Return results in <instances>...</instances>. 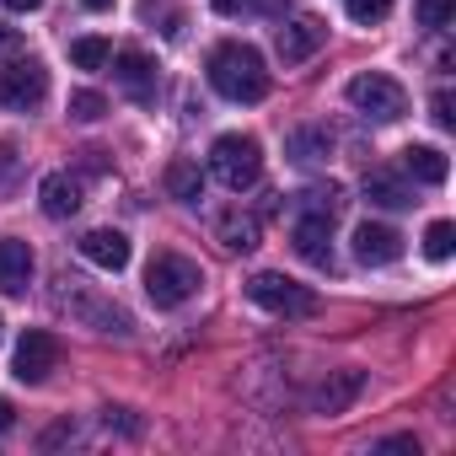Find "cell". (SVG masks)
<instances>
[{
    "instance_id": "obj_1",
    "label": "cell",
    "mask_w": 456,
    "mask_h": 456,
    "mask_svg": "<svg viewBox=\"0 0 456 456\" xmlns=\"http://www.w3.org/2000/svg\"><path fill=\"white\" fill-rule=\"evenodd\" d=\"M209 86L225 97V102H264L269 97V70H264V54L253 44H220L209 54Z\"/></svg>"
},
{
    "instance_id": "obj_2",
    "label": "cell",
    "mask_w": 456,
    "mask_h": 456,
    "mask_svg": "<svg viewBox=\"0 0 456 456\" xmlns=\"http://www.w3.org/2000/svg\"><path fill=\"white\" fill-rule=\"evenodd\" d=\"M54 306L70 312V317H76L81 328H92V333H113V338H129V333H134V317H129L118 301H108L97 285H86L81 274H70V269L54 280Z\"/></svg>"
},
{
    "instance_id": "obj_3",
    "label": "cell",
    "mask_w": 456,
    "mask_h": 456,
    "mask_svg": "<svg viewBox=\"0 0 456 456\" xmlns=\"http://www.w3.org/2000/svg\"><path fill=\"white\" fill-rule=\"evenodd\" d=\"M209 177H215L220 188H232V193L253 188V183L264 177V145H258L253 134H220V140L209 145Z\"/></svg>"
},
{
    "instance_id": "obj_4",
    "label": "cell",
    "mask_w": 456,
    "mask_h": 456,
    "mask_svg": "<svg viewBox=\"0 0 456 456\" xmlns=\"http://www.w3.org/2000/svg\"><path fill=\"white\" fill-rule=\"evenodd\" d=\"M199 285H204V269H199L193 258H183V253H156V258H151V269H145V296H151L161 312H172V306L193 301V296H199Z\"/></svg>"
},
{
    "instance_id": "obj_5",
    "label": "cell",
    "mask_w": 456,
    "mask_h": 456,
    "mask_svg": "<svg viewBox=\"0 0 456 456\" xmlns=\"http://www.w3.org/2000/svg\"><path fill=\"white\" fill-rule=\"evenodd\" d=\"M49 97V70L44 60L22 54V60H6L0 65V108H12V113H38Z\"/></svg>"
},
{
    "instance_id": "obj_6",
    "label": "cell",
    "mask_w": 456,
    "mask_h": 456,
    "mask_svg": "<svg viewBox=\"0 0 456 456\" xmlns=\"http://www.w3.org/2000/svg\"><path fill=\"white\" fill-rule=\"evenodd\" d=\"M349 108H354V113H365V118H376V124H397V118L408 113V92H403L392 76L365 70V76H354V81H349Z\"/></svg>"
},
{
    "instance_id": "obj_7",
    "label": "cell",
    "mask_w": 456,
    "mask_h": 456,
    "mask_svg": "<svg viewBox=\"0 0 456 456\" xmlns=\"http://www.w3.org/2000/svg\"><path fill=\"white\" fill-rule=\"evenodd\" d=\"M248 301L274 312V317H317V290H306V285H296L285 274H253Z\"/></svg>"
},
{
    "instance_id": "obj_8",
    "label": "cell",
    "mask_w": 456,
    "mask_h": 456,
    "mask_svg": "<svg viewBox=\"0 0 456 456\" xmlns=\"http://www.w3.org/2000/svg\"><path fill=\"white\" fill-rule=\"evenodd\" d=\"M12 370H17V381H28V387L49 381V370H60V338L44 333V328H28V333L17 338V360H12Z\"/></svg>"
},
{
    "instance_id": "obj_9",
    "label": "cell",
    "mask_w": 456,
    "mask_h": 456,
    "mask_svg": "<svg viewBox=\"0 0 456 456\" xmlns=\"http://www.w3.org/2000/svg\"><path fill=\"white\" fill-rule=\"evenodd\" d=\"M322 44H328V22H322V17H290V22L274 33V54H280L285 65H306Z\"/></svg>"
},
{
    "instance_id": "obj_10",
    "label": "cell",
    "mask_w": 456,
    "mask_h": 456,
    "mask_svg": "<svg viewBox=\"0 0 456 456\" xmlns=\"http://www.w3.org/2000/svg\"><path fill=\"white\" fill-rule=\"evenodd\" d=\"M365 392V370H328V381L312 392V413H322V419H338V413H349L354 408V397Z\"/></svg>"
},
{
    "instance_id": "obj_11",
    "label": "cell",
    "mask_w": 456,
    "mask_h": 456,
    "mask_svg": "<svg viewBox=\"0 0 456 456\" xmlns=\"http://www.w3.org/2000/svg\"><path fill=\"white\" fill-rule=\"evenodd\" d=\"M354 258L370 264V269H387V264L403 258V237L392 232V225H381V220H360L354 225Z\"/></svg>"
},
{
    "instance_id": "obj_12",
    "label": "cell",
    "mask_w": 456,
    "mask_h": 456,
    "mask_svg": "<svg viewBox=\"0 0 456 456\" xmlns=\"http://www.w3.org/2000/svg\"><path fill=\"white\" fill-rule=\"evenodd\" d=\"M113 65V81L134 97V102H156V65H151V54H140V49H124V54H113L108 60Z\"/></svg>"
},
{
    "instance_id": "obj_13",
    "label": "cell",
    "mask_w": 456,
    "mask_h": 456,
    "mask_svg": "<svg viewBox=\"0 0 456 456\" xmlns=\"http://www.w3.org/2000/svg\"><path fill=\"white\" fill-rule=\"evenodd\" d=\"M296 253L312 269H333V220L328 215H301L296 220Z\"/></svg>"
},
{
    "instance_id": "obj_14",
    "label": "cell",
    "mask_w": 456,
    "mask_h": 456,
    "mask_svg": "<svg viewBox=\"0 0 456 456\" xmlns=\"http://www.w3.org/2000/svg\"><path fill=\"white\" fill-rule=\"evenodd\" d=\"M33 285V248L22 237H0V296H28Z\"/></svg>"
},
{
    "instance_id": "obj_15",
    "label": "cell",
    "mask_w": 456,
    "mask_h": 456,
    "mask_svg": "<svg viewBox=\"0 0 456 456\" xmlns=\"http://www.w3.org/2000/svg\"><path fill=\"white\" fill-rule=\"evenodd\" d=\"M38 204H44L49 220H70V215L86 204V199H81V177H70V172H49L44 188H38Z\"/></svg>"
},
{
    "instance_id": "obj_16",
    "label": "cell",
    "mask_w": 456,
    "mask_h": 456,
    "mask_svg": "<svg viewBox=\"0 0 456 456\" xmlns=\"http://www.w3.org/2000/svg\"><path fill=\"white\" fill-rule=\"evenodd\" d=\"M81 258L97 264V269H108V274H118L129 264V237L124 232H108V225H102V232H86L81 237Z\"/></svg>"
},
{
    "instance_id": "obj_17",
    "label": "cell",
    "mask_w": 456,
    "mask_h": 456,
    "mask_svg": "<svg viewBox=\"0 0 456 456\" xmlns=\"http://www.w3.org/2000/svg\"><path fill=\"white\" fill-rule=\"evenodd\" d=\"M215 242L232 248V253H253L258 248V215H248V209H220L215 215Z\"/></svg>"
},
{
    "instance_id": "obj_18",
    "label": "cell",
    "mask_w": 456,
    "mask_h": 456,
    "mask_svg": "<svg viewBox=\"0 0 456 456\" xmlns=\"http://www.w3.org/2000/svg\"><path fill=\"white\" fill-rule=\"evenodd\" d=\"M403 172L419 177V183H429V188H440V183L451 177V161H445V151H435V145H408V151H403Z\"/></svg>"
},
{
    "instance_id": "obj_19",
    "label": "cell",
    "mask_w": 456,
    "mask_h": 456,
    "mask_svg": "<svg viewBox=\"0 0 456 456\" xmlns=\"http://www.w3.org/2000/svg\"><path fill=\"white\" fill-rule=\"evenodd\" d=\"M167 193L177 199V204H199L204 199V172H199V161H188V156H177V161H167Z\"/></svg>"
},
{
    "instance_id": "obj_20",
    "label": "cell",
    "mask_w": 456,
    "mask_h": 456,
    "mask_svg": "<svg viewBox=\"0 0 456 456\" xmlns=\"http://www.w3.org/2000/svg\"><path fill=\"white\" fill-rule=\"evenodd\" d=\"M365 199L381 204V209H408V204H413V188H408L397 172H381V167H376V172H365Z\"/></svg>"
},
{
    "instance_id": "obj_21",
    "label": "cell",
    "mask_w": 456,
    "mask_h": 456,
    "mask_svg": "<svg viewBox=\"0 0 456 456\" xmlns=\"http://www.w3.org/2000/svg\"><path fill=\"white\" fill-rule=\"evenodd\" d=\"M296 209H301V215H328V220H333V215L344 209V188H338V183H306V188L296 193Z\"/></svg>"
},
{
    "instance_id": "obj_22",
    "label": "cell",
    "mask_w": 456,
    "mask_h": 456,
    "mask_svg": "<svg viewBox=\"0 0 456 456\" xmlns=\"http://www.w3.org/2000/svg\"><path fill=\"white\" fill-rule=\"evenodd\" d=\"M290 156L296 161H328L333 156V134L328 129H296L290 134Z\"/></svg>"
},
{
    "instance_id": "obj_23",
    "label": "cell",
    "mask_w": 456,
    "mask_h": 456,
    "mask_svg": "<svg viewBox=\"0 0 456 456\" xmlns=\"http://www.w3.org/2000/svg\"><path fill=\"white\" fill-rule=\"evenodd\" d=\"M113 60V44L108 38H76L70 44V65H81V70H102Z\"/></svg>"
},
{
    "instance_id": "obj_24",
    "label": "cell",
    "mask_w": 456,
    "mask_h": 456,
    "mask_svg": "<svg viewBox=\"0 0 456 456\" xmlns=\"http://www.w3.org/2000/svg\"><path fill=\"white\" fill-rule=\"evenodd\" d=\"M296 0H215V12L220 17H237V12H258V17H280V12H290Z\"/></svg>"
},
{
    "instance_id": "obj_25",
    "label": "cell",
    "mask_w": 456,
    "mask_h": 456,
    "mask_svg": "<svg viewBox=\"0 0 456 456\" xmlns=\"http://www.w3.org/2000/svg\"><path fill=\"white\" fill-rule=\"evenodd\" d=\"M424 253H429L435 264H445V258L456 253V225H451V220H435L429 232H424Z\"/></svg>"
},
{
    "instance_id": "obj_26",
    "label": "cell",
    "mask_w": 456,
    "mask_h": 456,
    "mask_svg": "<svg viewBox=\"0 0 456 456\" xmlns=\"http://www.w3.org/2000/svg\"><path fill=\"white\" fill-rule=\"evenodd\" d=\"M456 17V0H413V22L419 28H445Z\"/></svg>"
},
{
    "instance_id": "obj_27",
    "label": "cell",
    "mask_w": 456,
    "mask_h": 456,
    "mask_svg": "<svg viewBox=\"0 0 456 456\" xmlns=\"http://www.w3.org/2000/svg\"><path fill=\"white\" fill-rule=\"evenodd\" d=\"M102 113H108V97H102V92H70V118L97 124Z\"/></svg>"
},
{
    "instance_id": "obj_28",
    "label": "cell",
    "mask_w": 456,
    "mask_h": 456,
    "mask_svg": "<svg viewBox=\"0 0 456 456\" xmlns=\"http://www.w3.org/2000/svg\"><path fill=\"white\" fill-rule=\"evenodd\" d=\"M387 12H392V0H349V22H360V28L387 22Z\"/></svg>"
},
{
    "instance_id": "obj_29",
    "label": "cell",
    "mask_w": 456,
    "mask_h": 456,
    "mask_svg": "<svg viewBox=\"0 0 456 456\" xmlns=\"http://www.w3.org/2000/svg\"><path fill=\"white\" fill-rule=\"evenodd\" d=\"M429 118H435L440 129H456V113H451V92H445V86L429 97Z\"/></svg>"
},
{
    "instance_id": "obj_30",
    "label": "cell",
    "mask_w": 456,
    "mask_h": 456,
    "mask_svg": "<svg viewBox=\"0 0 456 456\" xmlns=\"http://www.w3.org/2000/svg\"><path fill=\"white\" fill-rule=\"evenodd\" d=\"M102 419H108V424H118L124 435H140V419H134L129 408H102Z\"/></svg>"
},
{
    "instance_id": "obj_31",
    "label": "cell",
    "mask_w": 456,
    "mask_h": 456,
    "mask_svg": "<svg viewBox=\"0 0 456 456\" xmlns=\"http://www.w3.org/2000/svg\"><path fill=\"white\" fill-rule=\"evenodd\" d=\"M12 167H17V145L6 140V145H0V188L12 183Z\"/></svg>"
},
{
    "instance_id": "obj_32",
    "label": "cell",
    "mask_w": 456,
    "mask_h": 456,
    "mask_svg": "<svg viewBox=\"0 0 456 456\" xmlns=\"http://www.w3.org/2000/svg\"><path fill=\"white\" fill-rule=\"evenodd\" d=\"M65 440H76V424L65 419V424H54L49 435H44V445H65Z\"/></svg>"
},
{
    "instance_id": "obj_33",
    "label": "cell",
    "mask_w": 456,
    "mask_h": 456,
    "mask_svg": "<svg viewBox=\"0 0 456 456\" xmlns=\"http://www.w3.org/2000/svg\"><path fill=\"white\" fill-rule=\"evenodd\" d=\"M381 451H413L419 456V440L413 435H392V440H381Z\"/></svg>"
},
{
    "instance_id": "obj_34",
    "label": "cell",
    "mask_w": 456,
    "mask_h": 456,
    "mask_svg": "<svg viewBox=\"0 0 456 456\" xmlns=\"http://www.w3.org/2000/svg\"><path fill=\"white\" fill-rule=\"evenodd\" d=\"M17 424V408H12V397H0V429H12Z\"/></svg>"
},
{
    "instance_id": "obj_35",
    "label": "cell",
    "mask_w": 456,
    "mask_h": 456,
    "mask_svg": "<svg viewBox=\"0 0 456 456\" xmlns=\"http://www.w3.org/2000/svg\"><path fill=\"white\" fill-rule=\"evenodd\" d=\"M0 6H6V12H38L44 0H0Z\"/></svg>"
},
{
    "instance_id": "obj_36",
    "label": "cell",
    "mask_w": 456,
    "mask_h": 456,
    "mask_svg": "<svg viewBox=\"0 0 456 456\" xmlns=\"http://www.w3.org/2000/svg\"><path fill=\"white\" fill-rule=\"evenodd\" d=\"M0 49H17V28H6V22H0Z\"/></svg>"
},
{
    "instance_id": "obj_37",
    "label": "cell",
    "mask_w": 456,
    "mask_h": 456,
    "mask_svg": "<svg viewBox=\"0 0 456 456\" xmlns=\"http://www.w3.org/2000/svg\"><path fill=\"white\" fill-rule=\"evenodd\" d=\"M81 6H92V12H108V6H113V0H81Z\"/></svg>"
},
{
    "instance_id": "obj_38",
    "label": "cell",
    "mask_w": 456,
    "mask_h": 456,
    "mask_svg": "<svg viewBox=\"0 0 456 456\" xmlns=\"http://www.w3.org/2000/svg\"><path fill=\"white\" fill-rule=\"evenodd\" d=\"M0 328H6V322H0Z\"/></svg>"
}]
</instances>
